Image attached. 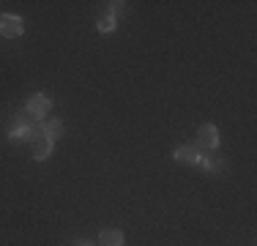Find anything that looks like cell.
Returning <instances> with one entry per match:
<instances>
[{
    "instance_id": "cell-1",
    "label": "cell",
    "mask_w": 257,
    "mask_h": 246,
    "mask_svg": "<svg viewBox=\"0 0 257 246\" xmlns=\"http://www.w3.org/2000/svg\"><path fill=\"white\" fill-rule=\"evenodd\" d=\"M30 148H33V159H36V162H44V159H50V153H52V140L44 134V129H41V120L36 123V129H33Z\"/></svg>"
},
{
    "instance_id": "cell-2",
    "label": "cell",
    "mask_w": 257,
    "mask_h": 246,
    "mask_svg": "<svg viewBox=\"0 0 257 246\" xmlns=\"http://www.w3.org/2000/svg\"><path fill=\"white\" fill-rule=\"evenodd\" d=\"M22 30H25L22 17H17V14H0V36H3V39H17V36H22Z\"/></svg>"
},
{
    "instance_id": "cell-3",
    "label": "cell",
    "mask_w": 257,
    "mask_h": 246,
    "mask_svg": "<svg viewBox=\"0 0 257 246\" xmlns=\"http://www.w3.org/2000/svg\"><path fill=\"white\" fill-rule=\"evenodd\" d=\"M50 109H52V101H50V98H47L44 93H33V96H30V101H28V109H25V112H28L33 120H41L44 115H50Z\"/></svg>"
},
{
    "instance_id": "cell-4",
    "label": "cell",
    "mask_w": 257,
    "mask_h": 246,
    "mask_svg": "<svg viewBox=\"0 0 257 246\" xmlns=\"http://www.w3.org/2000/svg\"><path fill=\"white\" fill-rule=\"evenodd\" d=\"M197 148H205V151L219 148V129L213 123H203L197 129Z\"/></svg>"
},
{
    "instance_id": "cell-5",
    "label": "cell",
    "mask_w": 257,
    "mask_h": 246,
    "mask_svg": "<svg viewBox=\"0 0 257 246\" xmlns=\"http://www.w3.org/2000/svg\"><path fill=\"white\" fill-rule=\"evenodd\" d=\"M178 162H183V164H197L200 167V162H203V153H200V148L197 145H183V148H178V151L173 153Z\"/></svg>"
},
{
    "instance_id": "cell-6",
    "label": "cell",
    "mask_w": 257,
    "mask_h": 246,
    "mask_svg": "<svg viewBox=\"0 0 257 246\" xmlns=\"http://www.w3.org/2000/svg\"><path fill=\"white\" fill-rule=\"evenodd\" d=\"M33 129H36V123H30V120H22V118H20V126L11 129L9 140H11V143H25V140L33 137Z\"/></svg>"
},
{
    "instance_id": "cell-7",
    "label": "cell",
    "mask_w": 257,
    "mask_h": 246,
    "mask_svg": "<svg viewBox=\"0 0 257 246\" xmlns=\"http://www.w3.org/2000/svg\"><path fill=\"white\" fill-rule=\"evenodd\" d=\"M41 129H44V134L52 140H58V137H63V132H66V126H63V120H58V118H50V120H44L41 123Z\"/></svg>"
},
{
    "instance_id": "cell-8",
    "label": "cell",
    "mask_w": 257,
    "mask_h": 246,
    "mask_svg": "<svg viewBox=\"0 0 257 246\" xmlns=\"http://www.w3.org/2000/svg\"><path fill=\"white\" fill-rule=\"evenodd\" d=\"M99 246H123V232L120 230H104L99 235Z\"/></svg>"
},
{
    "instance_id": "cell-9",
    "label": "cell",
    "mask_w": 257,
    "mask_h": 246,
    "mask_svg": "<svg viewBox=\"0 0 257 246\" xmlns=\"http://www.w3.org/2000/svg\"><path fill=\"white\" fill-rule=\"evenodd\" d=\"M200 167H203L205 172H222L224 170V162H219V159H213V156H203Z\"/></svg>"
},
{
    "instance_id": "cell-10",
    "label": "cell",
    "mask_w": 257,
    "mask_h": 246,
    "mask_svg": "<svg viewBox=\"0 0 257 246\" xmlns=\"http://www.w3.org/2000/svg\"><path fill=\"white\" fill-rule=\"evenodd\" d=\"M115 25H118L115 17H101V20H99V33H112Z\"/></svg>"
},
{
    "instance_id": "cell-11",
    "label": "cell",
    "mask_w": 257,
    "mask_h": 246,
    "mask_svg": "<svg viewBox=\"0 0 257 246\" xmlns=\"http://www.w3.org/2000/svg\"><path fill=\"white\" fill-rule=\"evenodd\" d=\"M123 11H126V3H120V0H118V3H109V17L123 14Z\"/></svg>"
},
{
    "instance_id": "cell-12",
    "label": "cell",
    "mask_w": 257,
    "mask_h": 246,
    "mask_svg": "<svg viewBox=\"0 0 257 246\" xmlns=\"http://www.w3.org/2000/svg\"><path fill=\"white\" fill-rule=\"evenodd\" d=\"M71 246H93V243H90V241H74Z\"/></svg>"
}]
</instances>
